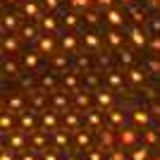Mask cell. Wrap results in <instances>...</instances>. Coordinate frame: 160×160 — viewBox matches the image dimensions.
<instances>
[{"instance_id":"44dd1931","label":"cell","mask_w":160,"mask_h":160,"mask_svg":"<svg viewBox=\"0 0 160 160\" xmlns=\"http://www.w3.org/2000/svg\"><path fill=\"white\" fill-rule=\"evenodd\" d=\"M67 124H72V127H74V124H77V115H67Z\"/></svg>"},{"instance_id":"ffe728a7","label":"cell","mask_w":160,"mask_h":160,"mask_svg":"<svg viewBox=\"0 0 160 160\" xmlns=\"http://www.w3.org/2000/svg\"><path fill=\"white\" fill-rule=\"evenodd\" d=\"M110 153H112V155H110V160H122V155L117 153V151H115V148H110Z\"/></svg>"},{"instance_id":"4fadbf2b","label":"cell","mask_w":160,"mask_h":160,"mask_svg":"<svg viewBox=\"0 0 160 160\" xmlns=\"http://www.w3.org/2000/svg\"><path fill=\"white\" fill-rule=\"evenodd\" d=\"M77 141H79V146H88V134H79Z\"/></svg>"},{"instance_id":"5b68a950","label":"cell","mask_w":160,"mask_h":160,"mask_svg":"<svg viewBox=\"0 0 160 160\" xmlns=\"http://www.w3.org/2000/svg\"><path fill=\"white\" fill-rule=\"evenodd\" d=\"M129 33H132V41H134V43H139V46L143 43V41H146V36H143L139 29H129Z\"/></svg>"},{"instance_id":"83f0119b","label":"cell","mask_w":160,"mask_h":160,"mask_svg":"<svg viewBox=\"0 0 160 160\" xmlns=\"http://www.w3.org/2000/svg\"><path fill=\"white\" fill-rule=\"evenodd\" d=\"M153 110H155V115H160V105H153Z\"/></svg>"},{"instance_id":"ac0fdd59","label":"cell","mask_w":160,"mask_h":160,"mask_svg":"<svg viewBox=\"0 0 160 160\" xmlns=\"http://www.w3.org/2000/svg\"><path fill=\"white\" fill-rule=\"evenodd\" d=\"M65 22H67V24H77V14H67Z\"/></svg>"},{"instance_id":"484cf974","label":"cell","mask_w":160,"mask_h":160,"mask_svg":"<svg viewBox=\"0 0 160 160\" xmlns=\"http://www.w3.org/2000/svg\"><path fill=\"white\" fill-rule=\"evenodd\" d=\"M96 2H100V5H110L112 0H96Z\"/></svg>"},{"instance_id":"9a60e30c","label":"cell","mask_w":160,"mask_h":160,"mask_svg":"<svg viewBox=\"0 0 160 160\" xmlns=\"http://www.w3.org/2000/svg\"><path fill=\"white\" fill-rule=\"evenodd\" d=\"M77 103H79V105H88V96H77Z\"/></svg>"},{"instance_id":"8fae6325","label":"cell","mask_w":160,"mask_h":160,"mask_svg":"<svg viewBox=\"0 0 160 160\" xmlns=\"http://www.w3.org/2000/svg\"><path fill=\"white\" fill-rule=\"evenodd\" d=\"M129 79H132L134 84H139V81H143V74H141L139 69H134V72H129Z\"/></svg>"},{"instance_id":"4316f807","label":"cell","mask_w":160,"mask_h":160,"mask_svg":"<svg viewBox=\"0 0 160 160\" xmlns=\"http://www.w3.org/2000/svg\"><path fill=\"white\" fill-rule=\"evenodd\" d=\"M153 46H155V48L160 50V38H155V41H153Z\"/></svg>"},{"instance_id":"30bf717a","label":"cell","mask_w":160,"mask_h":160,"mask_svg":"<svg viewBox=\"0 0 160 160\" xmlns=\"http://www.w3.org/2000/svg\"><path fill=\"white\" fill-rule=\"evenodd\" d=\"M108 41H110V43H112V46H120V33H117V31H110V33H108Z\"/></svg>"},{"instance_id":"d4e9b609","label":"cell","mask_w":160,"mask_h":160,"mask_svg":"<svg viewBox=\"0 0 160 160\" xmlns=\"http://www.w3.org/2000/svg\"><path fill=\"white\" fill-rule=\"evenodd\" d=\"M22 160H33V155L31 153H24V155H22Z\"/></svg>"},{"instance_id":"9c48e42d","label":"cell","mask_w":160,"mask_h":160,"mask_svg":"<svg viewBox=\"0 0 160 160\" xmlns=\"http://www.w3.org/2000/svg\"><path fill=\"white\" fill-rule=\"evenodd\" d=\"M98 103H100V105H110V103H112V96L108 93V91H105V93H98Z\"/></svg>"},{"instance_id":"8992f818","label":"cell","mask_w":160,"mask_h":160,"mask_svg":"<svg viewBox=\"0 0 160 160\" xmlns=\"http://www.w3.org/2000/svg\"><path fill=\"white\" fill-rule=\"evenodd\" d=\"M143 136H146L148 143H160V136L153 132V129H146V132H143Z\"/></svg>"},{"instance_id":"ba28073f","label":"cell","mask_w":160,"mask_h":160,"mask_svg":"<svg viewBox=\"0 0 160 160\" xmlns=\"http://www.w3.org/2000/svg\"><path fill=\"white\" fill-rule=\"evenodd\" d=\"M55 122H58V120H55V115H53V112H46V115H43V124H46V127L53 129V127H55Z\"/></svg>"},{"instance_id":"5bb4252c","label":"cell","mask_w":160,"mask_h":160,"mask_svg":"<svg viewBox=\"0 0 160 160\" xmlns=\"http://www.w3.org/2000/svg\"><path fill=\"white\" fill-rule=\"evenodd\" d=\"M62 46L65 48H74V38L72 36H65V38H62Z\"/></svg>"},{"instance_id":"f1b7e54d","label":"cell","mask_w":160,"mask_h":160,"mask_svg":"<svg viewBox=\"0 0 160 160\" xmlns=\"http://www.w3.org/2000/svg\"><path fill=\"white\" fill-rule=\"evenodd\" d=\"M155 160H160V155H158V158H155Z\"/></svg>"},{"instance_id":"e0dca14e","label":"cell","mask_w":160,"mask_h":160,"mask_svg":"<svg viewBox=\"0 0 160 160\" xmlns=\"http://www.w3.org/2000/svg\"><path fill=\"white\" fill-rule=\"evenodd\" d=\"M88 160H103V155H100L98 151H91V155H88Z\"/></svg>"},{"instance_id":"3957f363","label":"cell","mask_w":160,"mask_h":160,"mask_svg":"<svg viewBox=\"0 0 160 160\" xmlns=\"http://www.w3.org/2000/svg\"><path fill=\"white\" fill-rule=\"evenodd\" d=\"M105 17H108V22H110L112 27H120V24H124V17H122V14L117 12V10H110V12H108Z\"/></svg>"},{"instance_id":"52a82bcc","label":"cell","mask_w":160,"mask_h":160,"mask_svg":"<svg viewBox=\"0 0 160 160\" xmlns=\"http://www.w3.org/2000/svg\"><path fill=\"white\" fill-rule=\"evenodd\" d=\"M122 120H124V115H122L120 110H112V112H110V122H112V124H122Z\"/></svg>"},{"instance_id":"6da1fadb","label":"cell","mask_w":160,"mask_h":160,"mask_svg":"<svg viewBox=\"0 0 160 160\" xmlns=\"http://www.w3.org/2000/svg\"><path fill=\"white\" fill-rule=\"evenodd\" d=\"M134 141H136V132H134V129H124V127H122L120 129V143H122V146H132V143H134Z\"/></svg>"},{"instance_id":"2e32d148","label":"cell","mask_w":160,"mask_h":160,"mask_svg":"<svg viewBox=\"0 0 160 160\" xmlns=\"http://www.w3.org/2000/svg\"><path fill=\"white\" fill-rule=\"evenodd\" d=\"M0 160H14V158H12V153H7V151L0 148Z\"/></svg>"},{"instance_id":"7402d4cb","label":"cell","mask_w":160,"mask_h":160,"mask_svg":"<svg viewBox=\"0 0 160 160\" xmlns=\"http://www.w3.org/2000/svg\"><path fill=\"white\" fill-rule=\"evenodd\" d=\"M110 84H112V86H120V77H115V74H112V77H110Z\"/></svg>"},{"instance_id":"277c9868","label":"cell","mask_w":160,"mask_h":160,"mask_svg":"<svg viewBox=\"0 0 160 160\" xmlns=\"http://www.w3.org/2000/svg\"><path fill=\"white\" fill-rule=\"evenodd\" d=\"M148 155H151L148 146H141V148H136V151L132 153V160H148Z\"/></svg>"},{"instance_id":"603a6c76","label":"cell","mask_w":160,"mask_h":160,"mask_svg":"<svg viewBox=\"0 0 160 160\" xmlns=\"http://www.w3.org/2000/svg\"><path fill=\"white\" fill-rule=\"evenodd\" d=\"M91 0H72V5H88Z\"/></svg>"},{"instance_id":"7c38bea8","label":"cell","mask_w":160,"mask_h":160,"mask_svg":"<svg viewBox=\"0 0 160 160\" xmlns=\"http://www.w3.org/2000/svg\"><path fill=\"white\" fill-rule=\"evenodd\" d=\"M88 122H91V124H100V115L96 112V110H91V112H88Z\"/></svg>"},{"instance_id":"7a4b0ae2","label":"cell","mask_w":160,"mask_h":160,"mask_svg":"<svg viewBox=\"0 0 160 160\" xmlns=\"http://www.w3.org/2000/svg\"><path fill=\"white\" fill-rule=\"evenodd\" d=\"M132 120L136 122V124H148V120H151V115H148V110L139 108V110H134V112H132Z\"/></svg>"},{"instance_id":"cb8c5ba5","label":"cell","mask_w":160,"mask_h":160,"mask_svg":"<svg viewBox=\"0 0 160 160\" xmlns=\"http://www.w3.org/2000/svg\"><path fill=\"white\" fill-rule=\"evenodd\" d=\"M43 160H58V155H55V153H46V155H43Z\"/></svg>"},{"instance_id":"d6986e66","label":"cell","mask_w":160,"mask_h":160,"mask_svg":"<svg viewBox=\"0 0 160 160\" xmlns=\"http://www.w3.org/2000/svg\"><path fill=\"white\" fill-rule=\"evenodd\" d=\"M86 41H88V46H98V38H96V36H91V33L86 36Z\"/></svg>"}]
</instances>
